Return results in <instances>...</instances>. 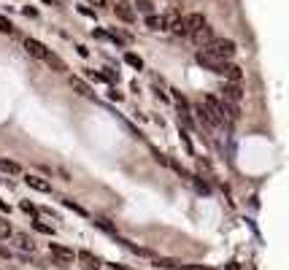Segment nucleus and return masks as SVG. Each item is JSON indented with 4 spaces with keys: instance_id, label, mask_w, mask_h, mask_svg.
Returning a JSON list of instances; mask_svg holds the SVG:
<instances>
[{
    "instance_id": "nucleus-1",
    "label": "nucleus",
    "mask_w": 289,
    "mask_h": 270,
    "mask_svg": "<svg viewBox=\"0 0 289 270\" xmlns=\"http://www.w3.org/2000/svg\"><path fill=\"white\" fill-rule=\"evenodd\" d=\"M206 108H208V114H211V119H214V124L216 127H224V130H232V119L224 114V103L219 100V98H214V95H206Z\"/></svg>"
},
{
    "instance_id": "nucleus-2",
    "label": "nucleus",
    "mask_w": 289,
    "mask_h": 270,
    "mask_svg": "<svg viewBox=\"0 0 289 270\" xmlns=\"http://www.w3.org/2000/svg\"><path fill=\"white\" fill-rule=\"evenodd\" d=\"M208 52L214 54V57L230 62L232 57H235V52H238V43L230 41V38H214V41H211V46H208Z\"/></svg>"
},
{
    "instance_id": "nucleus-3",
    "label": "nucleus",
    "mask_w": 289,
    "mask_h": 270,
    "mask_svg": "<svg viewBox=\"0 0 289 270\" xmlns=\"http://www.w3.org/2000/svg\"><path fill=\"white\" fill-rule=\"evenodd\" d=\"M195 62H198L200 68H206V70H211V73L222 76L224 60H219V57H214V54H211L208 49H198V52H195Z\"/></svg>"
},
{
    "instance_id": "nucleus-4",
    "label": "nucleus",
    "mask_w": 289,
    "mask_h": 270,
    "mask_svg": "<svg viewBox=\"0 0 289 270\" xmlns=\"http://www.w3.org/2000/svg\"><path fill=\"white\" fill-rule=\"evenodd\" d=\"M49 251H52L54 265H57V267H70V265H73V259L79 257L73 249H68V246H62V243H49Z\"/></svg>"
},
{
    "instance_id": "nucleus-5",
    "label": "nucleus",
    "mask_w": 289,
    "mask_h": 270,
    "mask_svg": "<svg viewBox=\"0 0 289 270\" xmlns=\"http://www.w3.org/2000/svg\"><path fill=\"white\" fill-rule=\"evenodd\" d=\"M22 46H25V52L30 54V57H35L41 62H46L52 57V49H46V46L41 41H35V38H22Z\"/></svg>"
},
{
    "instance_id": "nucleus-6",
    "label": "nucleus",
    "mask_w": 289,
    "mask_h": 270,
    "mask_svg": "<svg viewBox=\"0 0 289 270\" xmlns=\"http://www.w3.org/2000/svg\"><path fill=\"white\" fill-rule=\"evenodd\" d=\"M111 9H114V14H116V19H119V22H124V25H132V22H135V17H138L135 6H132V3H127V0H116V3L111 6Z\"/></svg>"
},
{
    "instance_id": "nucleus-7",
    "label": "nucleus",
    "mask_w": 289,
    "mask_h": 270,
    "mask_svg": "<svg viewBox=\"0 0 289 270\" xmlns=\"http://www.w3.org/2000/svg\"><path fill=\"white\" fill-rule=\"evenodd\" d=\"M165 17H168V30H170L173 35H178V38H186V35H189V30H186L184 17H181V14H178L176 9H173V11H168Z\"/></svg>"
},
{
    "instance_id": "nucleus-8",
    "label": "nucleus",
    "mask_w": 289,
    "mask_h": 270,
    "mask_svg": "<svg viewBox=\"0 0 289 270\" xmlns=\"http://www.w3.org/2000/svg\"><path fill=\"white\" fill-rule=\"evenodd\" d=\"M222 100L240 103V100H244V84H240V81H224L222 84Z\"/></svg>"
},
{
    "instance_id": "nucleus-9",
    "label": "nucleus",
    "mask_w": 289,
    "mask_h": 270,
    "mask_svg": "<svg viewBox=\"0 0 289 270\" xmlns=\"http://www.w3.org/2000/svg\"><path fill=\"white\" fill-rule=\"evenodd\" d=\"M192 38V43H198L200 46V49H208V46H211V41H214V27H211V25H206V27H200L198 30V33H192L189 35Z\"/></svg>"
},
{
    "instance_id": "nucleus-10",
    "label": "nucleus",
    "mask_w": 289,
    "mask_h": 270,
    "mask_svg": "<svg viewBox=\"0 0 289 270\" xmlns=\"http://www.w3.org/2000/svg\"><path fill=\"white\" fill-rule=\"evenodd\" d=\"M25 184H27L30 189H35V192H43V195L52 192V184H49V181L41 178V176H35V173H25Z\"/></svg>"
},
{
    "instance_id": "nucleus-11",
    "label": "nucleus",
    "mask_w": 289,
    "mask_h": 270,
    "mask_svg": "<svg viewBox=\"0 0 289 270\" xmlns=\"http://www.w3.org/2000/svg\"><path fill=\"white\" fill-rule=\"evenodd\" d=\"M143 25H146V30H152V33H162V30H168V17L149 14V17H143Z\"/></svg>"
},
{
    "instance_id": "nucleus-12",
    "label": "nucleus",
    "mask_w": 289,
    "mask_h": 270,
    "mask_svg": "<svg viewBox=\"0 0 289 270\" xmlns=\"http://www.w3.org/2000/svg\"><path fill=\"white\" fill-rule=\"evenodd\" d=\"M68 84H70V89H73L76 95H81V98H95V92H92V86L84 81V78L79 76H70L68 78Z\"/></svg>"
},
{
    "instance_id": "nucleus-13",
    "label": "nucleus",
    "mask_w": 289,
    "mask_h": 270,
    "mask_svg": "<svg viewBox=\"0 0 289 270\" xmlns=\"http://www.w3.org/2000/svg\"><path fill=\"white\" fill-rule=\"evenodd\" d=\"M79 262L84 265V270H100L103 267V259L95 257L92 251H79Z\"/></svg>"
},
{
    "instance_id": "nucleus-14",
    "label": "nucleus",
    "mask_w": 289,
    "mask_h": 270,
    "mask_svg": "<svg viewBox=\"0 0 289 270\" xmlns=\"http://www.w3.org/2000/svg\"><path fill=\"white\" fill-rule=\"evenodd\" d=\"M222 76L227 78V81H244V70H240V68L235 65V62H224Z\"/></svg>"
},
{
    "instance_id": "nucleus-15",
    "label": "nucleus",
    "mask_w": 289,
    "mask_h": 270,
    "mask_svg": "<svg viewBox=\"0 0 289 270\" xmlns=\"http://www.w3.org/2000/svg\"><path fill=\"white\" fill-rule=\"evenodd\" d=\"M184 22H186V30H189V35H192V33H198L200 27H206V25H208L203 14H189V17H184Z\"/></svg>"
},
{
    "instance_id": "nucleus-16",
    "label": "nucleus",
    "mask_w": 289,
    "mask_h": 270,
    "mask_svg": "<svg viewBox=\"0 0 289 270\" xmlns=\"http://www.w3.org/2000/svg\"><path fill=\"white\" fill-rule=\"evenodd\" d=\"M14 246H17L19 251H35L33 238H30V235H25V233H14Z\"/></svg>"
},
{
    "instance_id": "nucleus-17",
    "label": "nucleus",
    "mask_w": 289,
    "mask_h": 270,
    "mask_svg": "<svg viewBox=\"0 0 289 270\" xmlns=\"http://www.w3.org/2000/svg\"><path fill=\"white\" fill-rule=\"evenodd\" d=\"M170 98H173V103H176V108H178V114H192V106H189V100L184 98L178 89H170Z\"/></svg>"
},
{
    "instance_id": "nucleus-18",
    "label": "nucleus",
    "mask_w": 289,
    "mask_h": 270,
    "mask_svg": "<svg viewBox=\"0 0 289 270\" xmlns=\"http://www.w3.org/2000/svg\"><path fill=\"white\" fill-rule=\"evenodd\" d=\"M192 111L198 114V119L208 127V130H214V127H216V124H214V119H211V114H208V108H206V103H198V106H192Z\"/></svg>"
},
{
    "instance_id": "nucleus-19",
    "label": "nucleus",
    "mask_w": 289,
    "mask_h": 270,
    "mask_svg": "<svg viewBox=\"0 0 289 270\" xmlns=\"http://www.w3.org/2000/svg\"><path fill=\"white\" fill-rule=\"evenodd\" d=\"M0 173H9V176H22V165L14 160H0Z\"/></svg>"
},
{
    "instance_id": "nucleus-20",
    "label": "nucleus",
    "mask_w": 289,
    "mask_h": 270,
    "mask_svg": "<svg viewBox=\"0 0 289 270\" xmlns=\"http://www.w3.org/2000/svg\"><path fill=\"white\" fill-rule=\"evenodd\" d=\"M132 6H135V11H138V14H143V17H149V14H157V9H154L152 0H135Z\"/></svg>"
},
{
    "instance_id": "nucleus-21",
    "label": "nucleus",
    "mask_w": 289,
    "mask_h": 270,
    "mask_svg": "<svg viewBox=\"0 0 289 270\" xmlns=\"http://www.w3.org/2000/svg\"><path fill=\"white\" fill-rule=\"evenodd\" d=\"M95 227H98V230H103V233H108V235H116L114 221H111V219H106V216H95Z\"/></svg>"
},
{
    "instance_id": "nucleus-22",
    "label": "nucleus",
    "mask_w": 289,
    "mask_h": 270,
    "mask_svg": "<svg viewBox=\"0 0 289 270\" xmlns=\"http://www.w3.org/2000/svg\"><path fill=\"white\" fill-rule=\"evenodd\" d=\"M46 65H49V68L54 70V73H68V65H65V62H62V60H60L54 52H52V57L46 60Z\"/></svg>"
},
{
    "instance_id": "nucleus-23",
    "label": "nucleus",
    "mask_w": 289,
    "mask_h": 270,
    "mask_svg": "<svg viewBox=\"0 0 289 270\" xmlns=\"http://www.w3.org/2000/svg\"><path fill=\"white\" fill-rule=\"evenodd\" d=\"M62 205H65V208H70L73 213H79V216H89V211L84 208V205H79L76 200H70V197H62Z\"/></svg>"
},
{
    "instance_id": "nucleus-24",
    "label": "nucleus",
    "mask_w": 289,
    "mask_h": 270,
    "mask_svg": "<svg viewBox=\"0 0 289 270\" xmlns=\"http://www.w3.org/2000/svg\"><path fill=\"white\" fill-rule=\"evenodd\" d=\"M9 238H14V227L6 216H0V241H9Z\"/></svg>"
},
{
    "instance_id": "nucleus-25",
    "label": "nucleus",
    "mask_w": 289,
    "mask_h": 270,
    "mask_svg": "<svg viewBox=\"0 0 289 270\" xmlns=\"http://www.w3.org/2000/svg\"><path fill=\"white\" fill-rule=\"evenodd\" d=\"M124 62H127L130 68H135V70H143V60H140L135 52H124Z\"/></svg>"
},
{
    "instance_id": "nucleus-26",
    "label": "nucleus",
    "mask_w": 289,
    "mask_h": 270,
    "mask_svg": "<svg viewBox=\"0 0 289 270\" xmlns=\"http://www.w3.org/2000/svg\"><path fill=\"white\" fill-rule=\"evenodd\" d=\"M0 33H3V35H17V30H14L11 19H6L3 14H0Z\"/></svg>"
},
{
    "instance_id": "nucleus-27",
    "label": "nucleus",
    "mask_w": 289,
    "mask_h": 270,
    "mask_svg": "<svg viewBox=\"0 0 289 270\" xmlns=\"http://www.w3.org/2000/svg\"><path fill=\"white\" fill-rule=\"evenodd\" d=\"M33 230H35V233H41V235H54V227L43 224L41 219H33Z\"/></svg>"
},
{
    "instance_id": "nucleus-28",
    "label": "nucleus",
    "mask_w": 289,
    "mask_h": 270,
    "mask_svg": "<svg viewBox=\"0 0 289 270\" xmlns=\"http://www.w3.org/2000/svg\"><path fill=\"white\" fill-rule=\"evenodd\" d=\"M186 178H189V184H192L195 189H198L200 195H208V187L203 184V178H200V176H186Z\"/></svg>"
},
{
    "instance_id": "nucleus-29",
    "label": "nucleus",
    "mask_w": 289,
    "mask_h": 270,
    "mask_svg": "<svg viewBox=\"0 0 289 270\" xmlns=\"http://www.w3.org/2000/svg\"><path fill=\"white\" fill-rule=\"evenodd\" d=\"M157 267H162V270H178L181 265H178L176 259H157Z\"/></svg>"
},
{
    "instance_id": "nucleus-30",
    "label": "nucleus",
    "mask_w": 289,
    "mask_h": 270,
    "mask_svg": "<svg viewBox=\"0 0 289 270\" xmlns=\"http://www.w3.org/2000/svg\"><path fill=\"white\" fill-rule=\"evenodd\" d=\"M181 144H184L186 152H189V154L195 157V146H192V141H189V130H181Z\"/></svg>"
},
{
    "instance_id": "nucleus-31",
    "label": "nucleus",
    "mask_w": 289,
    "mask_h": 270,
    "mask_svg": "<svg viewBox=\"0 0 289 270\" xmlns=\"http://www.w3.org/2000/svg\"><path fill=\"white\" fill-rule=\"evenodd\" d=\"M19 208L25 211V213H30V216H35V213H41V211H38V208H35V205L30 203V200H19Z\"/></svg>"
},
{
    "instance_id": "nucleus-32",
    "label": "nucleus",
    "mask_w": 289,
    "mask_h": 270,
    "mask_svg": "<svg viewBox=\"0 0 289 270\" xmlns=\"http://www.w3.org/2000/svg\"><path fill=\"white\" fill-rule=\"evenodd\" d=\"M79 14H81V17H89V19H95V11H92V9H87V3H81V6H79Z\"/></svg>"
},
{
    "instance_id": "nucleus-33",
    "label": "nucleus",
    "mask_w": 289,
    "mask_h": 270,
    "mask_svg": "<svg viewBox=\"0 0 289 270\" xmlns=\"http://www.w3.org/2000/svg\"><path fill=\"white\" fill-rule=\"evenodd\" d=\"M84 3L95 6V9H106V6H108V0H84Z\"/></svg>"
},
{
    "instance_id": "nucleus-34",
    "label": "nucleus",
    "mask_w": 289,
    "mask_h": 270,
    "mask_svg": "<svg viewBox=\"0 0 289 270\" xmlns=\"http://www.w3.org/2000/svg\"><path fill=\"white\" fill-rule=\"evenodd\" d=\"M178 270H214V267H206V265H181Z\"/></svg>"
},
{
    "instance_id": "nucleus-35",
    "label": "nucleus",
    "mask_w": 289,
    "mask_h": 270,
    "mask_svg": "<svg viewBox=\"0 0 289 270\" xmlns=\"http://www.w3.org/2000/svg\"><path fill=\"white\" fill-rule=\"evenodd\" d=\"M76 54H79V57H84V60H87V57H89V49H87V46H81V43H79V46H76Z\"/></svg>"
},
{
    "instance_id": "nucleus-36",
    "label": "nucleus",
    "mask_w": 289,
    "mask_h": 270,
    "mask_svg": "<svg viewBox=\"0 0 289 270\" xmlns=\"http://www.w3.org/2000/svg\"><path fill=\"white\" fill-rule=\"evenodd\" d=\"M108 98H111V100H122V92H116V89H108Z\"/></svg>"
},
{
    "instance_id": "nucleus-37",
    "label": "nucleus",
    "mask_w": 289,
    "mask_h": 270,
    "mask_svg": "<svg viewBox=\"0 0 289 270\" xmlns=\"http://www.w3.org/2000/svg\"><path fill=\"white\" fill-rule=\"evenodd\" d=\"M41 213H46V216H52V219H57V211H52V208H41Z\"/></svg>"
},
{
    "instance_id": "nucleus-38",
    "label": "nucleus",
    "mask_w": 289,
    "mask_h": 270,
    "mask_svg": "<svg viewBox=\"0 0 289 270\" xmlns=\"http://www.w3.org/2000/svg\"><path fill=\"white\" fill-rule=\"evenodd\" d=\"M111 270H130V267H124V265H119V262H111Z\"/></svg>"
},
{
    "instance_id": "nucleus-39",
    "label": "nucleus",
    "mask_w": 289,
    "mask_h": 270,
    "mask_svg": "<svg viewBox=\"0 0 289 270\" xmlns=\"http://www.w3.org/2000/svg\"><path fill=\"white\" fill-rule=\"evenodd\" d=\"M0 211H6V213L11 211V208H9V203H6V200H0Z\"/></svg>"
},
{
    "instance_id": "nucleus-40",
    "label": "nucleus",
    "mask_w": 289,
    "mask_h": 270,
    "mask_svg": "<svg viewBox=\"0 0 289 270\" xmlns=\"http://www.w3.org/2000/svg\"><path fill=\"white\" fill-rule=\"evenodd\" d=\"M0 257H11V251H9V249H3V246H0Z\"/></svg>"
},
{
    "instance_id": "nucleus-41",
    "label": "nucleus",
    "mask_w": 289,
    "mask_h": 270,
    "mask_svg": "<svg viewBox=\"0 0 289 270\" xmlns=\"http://www.w3.org/2000/svg\"><path fill=\"white\" fill-rule=\"evenodd\" d=\"M227 270H240V265H238V262H230V265H227Z\"/></svg>"
},
{
    "instance_id": "nucleus-42",
    "label": "nucleus",
    "mask_w": 289,
    "mask_h": 270,
    "mask_svg": "<svg viewBox=\"0 0 289 270\" xmlns=\"http://www.w3.org/2000/svg\"><path fill=\"white\" fill-rule=\"evenodd\" d=\"M41 3H46V6H57V3H54V0H41Z\"/></svg>"
}]
</instances>
